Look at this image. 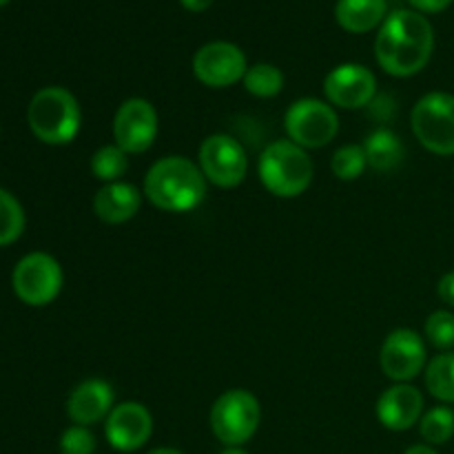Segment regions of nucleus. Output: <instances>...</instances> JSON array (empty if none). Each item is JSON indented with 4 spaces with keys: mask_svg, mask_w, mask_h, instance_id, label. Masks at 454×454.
<instances>
[{
    "mask_svg": "<svg viewBox=\"0 0 454 454\" xmlns=\"http://www.w3.org/2000/svg\"><path fill=\"white\" fill-rule=\"evenodd\" d=\"M434 31L428 18L412 9L388 13L375 40V56L381 69L395 78H411L430 62Z\"/></svg>",
    "mask_w": 454,
    "mask_h": 454,
    "instance_id": "nucleus-1",
    "label": "nucleus"
},
{
    "mask_svg": "<svg viewBox=\"0 0 454 454\" xmlns=\"http://www.w3.org/2000/svg\"><path fill=\"white\" fill-rule=\"evenodd\" d=\"M145 193L160 211L189 213L207 198V177L184 155H167L146 173Z\"/></svg>",
    "mask_w": 454,
    "mask_h": 454,
    "instance_id": "nucleus-2",
    "label": "nucleus"
},
{
    "mask_svg": "<svg viewBox=\"0 0 454 454\" xmlns=\"http://www.w3.org/2000/svg\"><path fill=\"white\" fill-rule=\"evenodd\" d=\"M27 122L31 133L44 145H69L80 131L82 111L74 93L65 87H44L31 98Z\"/></svg>",
    "mask_w": 454,
    "mask_h": 454,
    "instance_id": "nucleus-3",
    "label": "nucleus"
},
{
    "mask_svg": "<svg viewBox=\"0 0 454 454\" xmlns=\"http://www.w3.org/2000/svg\"><path fill=\"white\" fill-rule=\"evenodd\" d=\"M313 160L291 140H275L262 153L257 173L266 191L278 198H297L313 182Z\"/></svg>",
    "mask_w": 454,
    "mask_h": 454,
    "instance_id": "nucleus-4",
    "label": "nucleus"
},
{
    "mask_svg": "<svg viewBox=\"0 0 454 454\" xmlns=\"http://www.w3.org/2000/svg\"><path fill=\"white\" fill-rule=\"evenodd\" d=\"M262 408L248 390H226L211 408V430L226 448H239L260 428Z\"/></svg>",
    "mask_w": 454,
    "mask_h": 454,
    "instance_id": "nucleus-5",
    "label": "nucleus"
},
{
    "mask_svg": "<svg viewBox=\"0 0 454 454\" xmlns=\"http://www.w3.org/2000/svg\"><path fill=\"white\" fill-rule=\"evenodd\" d=\"M412 133L421 146L437 155H454V96L433 91L421 98L411 115Z\"/></svg>",
    "mask_w": 454,
    "mask_h": 454,
    "instance_id": "nucleus-6",
    "label": "nucleus"
},
{
    "mask_svg": "<svg viewBox=\"0 0 454 454\" xmlns=\"http://www.w3.org/2000/svg\"><path fill=\"white\" fill-rule=\"evenodd\" d=\"M284 127L291 142L301 149H322L335 140L340 131V118L326 102L304 98L288 106Z\"/></svg>",
    "mask_w": 454,
    "mask_h": 454,
    "instance_id": "nucleus-7",
    "label": "nucleus"
},
{
    "mask_svg": "<svg viewBox=\"0 0 454 454\" xmlns=\"http://www.w3.org/2000/svg\"><path fill=\"white\" fill-rule=\"evenodd\" d=\"M12 282L22 304L47 306L60 295L62 269L49 253H29L16 264Z\"/></svg>",
    "mask_w": 454,
    "mask_h": 454,
    "instance_id": "nucleus-8",
    "label": "nucleus"
},
{
    "mask_svg": "<svg viewBox=\"0 0 454 454\" xmlns=\"http://www.w3.org/2000/svg\"><path fill=\"white\" fill-rule=\"evenodd\" d=\"M200 168L211 184L220 189H235L247 177V151L235 137L224 133L208 136L200 146Z\"/></svg>",
    "mask_w": 454,
    "mask_h": 454,
    "instance_id": "nucleus-9",
    "label": "nucleus"
},
{
    "mask_svg": "<svg viewBox=\"0 0 454 454\" xmlns=\"http://www.w3.org/2000/svg\"><path fill=\"white\" fill-rule=\"evenodd\" d=\"M247 56L233 43L215 40L198 49L193 58V74L211 89H224L239 82L247 75Z\"/></svg>",
    "mask_w": 454,
    "mask_h": 454,
    "instance_id": "nucleus-10",
    "label": "nucleus"
},
{
    "mask_svg": "<svg viewBox=\"0 0 454 454\" xmlns=\"http://www.w3.org/2000/svg\"><path fill=\"white\" fill-rule=\"evenodd\" d=\"M158 136V111L145 98H129L114 118L115 145L124 153H145Z\"/></svg>",
    "mask_w": 454,
    "mask_h": 454,
    "instance_id": "nucleus-11",
    "label": "nucleus"
},
{
    "mask_svg": "<svg viewBox=\"0 0 454 454\" xmlns=\"http://www.w3.org/2000/svg\"><path fill=\"white\" fill-rule=\"evenodd\" d=\"M381 371L397 384L415 380L426 366V344L419 333L411 328H397L384 340L380 353Z\"/></svg>",
    "mask_w": 454,
    "mask_h": 454,
    "instance_id": "nucleus-12",
    "label": "nucleus"
},
{
    "mask_svg": "<svg viewBox=\"0 0 454 454\" xmlns=\"http://www.w3.org/2000/svg\"><path fill=\"white\" fill-rule=\"evenodd\" d=\"M324 93H326L328 102L340 109H362L375 100V74L357 62H346V65L335 67L326 75Z\"/></svg>",
    "mask_w": 454,
    "mask_h": 454,
    "instance_id": "nucleus-13",
    "label": "nucleus"
},
{
    "mask_svg": "<svg viewBox=\"0 0 454 454\" xmlns=\"http://www.w3.org/2000/svg\"><path fill=\"white\" fill-rule=\"evenodd\" d=\"M153 433V417L142 403L124 402L109 412L105 424L106 442L120 452H136Z\"/></svg>",
    "mask_w": 454,
    "mask_h": 454,
    "instance_id": "nucleus-14",
    "label": "nucleus"
},
{
    "mask_svg": "<svg viewBox=\"0 0 454 454\" xmlns=\"http://www.w3.org/2000/svg\"><path fill=\"white\" fill-rule=\"evenodd\" d=\"M424 412V395L411 384H395L384 390L377 402V419L381 426L395 433L412 428Z\"/></svg>",
    "mask_w": 454,
    "mask_h": 454,
    "instance_id": "nucleus-15",
    "label": "nucleus"
},
{
    "mask_svg": "<svg viewBox=\"0 0 454 454\" xmlns=\"http://www.w3.org/2000/svg\"><path fill=\"white\" fill-rule=\"evenodd\" d=\"M114 388L102 380H87L74 388L67 402V415L75 426H93L114 411Z\"/></svg>",
    "mask_w": 454,
    "mask_h": 454,
    "instance_id": "nucleus-16",
    "label": "nucleus"
},
{
    "mask_svg": "<svg viewBox=\"0 0 454 454\" xmlns=\"http://www.w3.org/2000/svg\"><path fill=\"white\" fill-rule=\"evenodd\" d=\"M142 207V195L137 186L129 182H111L105 184L93 198V211L105 224H122L136 217Z\"/></svg>",
    "mask_w": 454,
    "mask_h": 454,
    "instance_id": "nucleus-17",
    "label": "nucleus"
},
{
    "mask_svg": "<svg viewBox=\"0 0 454 454\" xmlns=\"http://www.w3.org/2000/svg\"><path fill=\"white\" fill-rule=\"evenodd\" d=\"M386 13V0H337L335 4V20L348 34H368L384 25Z\"/></svg>",
    "mask_w": 454,
    "mask_h": 454,
    "instance_id": "nucleus-18",
    "label": "nucleus"
},
{
    "mask_svg": "<svg viewBox=\"0 0 454 454\" xmlns=\"http://www.w3.org/2000/svg\"><path fill=\"white\" fill-rule=\"evenodd\" d=\"M364 153H366L368 164L375 171L388 173L402 164L403 145L395 131H390V129H377L364 142Z\"/></svg>",
    "mask_w": 454,
    "mask_h": 454,
    "instance_id": "nucleus-19",
    "label": "nucleus"
},
{
    "mask_svg": "<svg viewBox=\"0 0 454 454\" xmlns=\"http://www.w3.org/2000/svg\"><path fill=\"white\" fill-rule=\"evenodd\" d=\"M426 388L439 402L454 403V353H439L426 366Z\"/></svg>",
    "mask_w": 454,
    "mask_h": 454,
    "instance_id": "nucleus-20",
    "label": "nucleus"
},
{
    "mask_svg": "<svg viewBox=\"0 0 454 454\" xmlns=\"http://www.w3.org/2000/svg\"><path fill=\"white\" fill-rule=\"evenodd\" d=\"M244 89L255 98H273L284 89V74L275 65L257 62L244 75Z\"/></svg>",
    "mask_w": 454,
    "mask_h": 454,
    "instance_id": "nucleus-21",
    "label": "nucleus"
},
{
    "mask_svg": "<svg viewBox=\"0 0 454 454\" xmlns=\"http://www.w3.org/2000/svg\"><path fill=\"white\" fill-rule=\"evenodd\" d=\"M129 153H124L118 145L100 146L96 153L91 155V173L98 180L106 182H120V177L127 173L129 168Z\"/></svg>",
    "mask_w": 454,
    "mask_h": 454,
    "instance_id": "nucleus-22",
    "label": "nucleus"
},
{
    "mask_svg": "<svg viewBox=\"0 0 454 454\" xmlns=\"http://www.w3.org/2000/svg\"><path fill=\"white\" fill-rule=\"evenodd\" d=\"M419 433L428 446H443L454 434V412L448 406H437L419 421Z\"/></svg>",
    "mask_w": 454,
    "mask_h": 454,
    "instance_id": "nucleus-23",
    "label": "nucleus"
},
{
    "mask_svg": "<svg viewBox=\"0 0 454 454\" xmlns=\"http://www.w3.org/2000/svg\"><path fill=\"white\" fill-rule=\"evenodd\" d=\"M25 231V211L9 191L0 189V247L13 244Z\"/></svg>",
    "mask_w": 454,
    "mask_h": 454,
    "instance_id": "nucleus-24",
    "label": "nucleus"
},
{
    "mask_svg": "<svg viewBox=\"0 0 454 454\" xmlns=\"http://www.w3.org/2000/svg\"><path fill=\"white\" fill-rule=\"evenodd\" d=\"M366 167L368 160L366 153H364V146L357 145H346L341 146V149H337L331 162L333 173L344 182L357 180V177L366 171Z\"/></svg>",
    "mask_w": 454,
    "mask_h": 454,
    "instance_id": "nucleus-25",
    "label": "nucleus"
},
{
    "mask_svg": "<svg viewBox=\"0 0 454 454\" xmlns=\"http://www.w3.org/2000/svg\"><path fill=\"white\" fill-rule=\"evenodd\" d=\"M426 337L437 350L454 348V315L450 310H437L426 322Z\"/></svg>",
    "mask_w": 454,
    "mask_h": 454,
    "instance_id": "nucleus-26",
    "label": "nucleus"
},
{
    "mask_svg": "<svg viewBox=\"0 0 454 454\" xmlns=\"http://www.w3.org/2000/svg\"><path fill=\"white\" fill-rule=\"evenodd\" d=\"M96 437L84 426H71L60 437V454H93Z\"/></svg>",
    "mask_w": 454,
    "mask_h": 454,
    "instance_id": "nucleus-27",
    "label": "nucleus"
},
{
    "mask_svg": "<svg viewBox=\"0 0 454 454\" xmlns=\"http://www.w3.org/2000/svg\"><path fill=\"white\" fill-rule=\"evenodd\" d=\"M437 293L439 297H442L443 304L452 306L454 309V270H450V273H446L442 279H439Z\"/></svg>",
    "mask_w": 454,
    "mask_h": 454,
    "instance_id": "nucleus-28",
    "label": "nucleus"
},
{
    "mask_svg": "<svg viewBox=\"0 0 454 454\" xmlns=\"http://www.w3.org/2000/svg\"><path fill=\"white\" fill-rule=\"evenodd\" d=\"M419 13H439L450 7L452 0H408Z\"/></svg>",
    "mask_w": 454,
    "mask_h": 454,
    "instance_id": "nucleus-29",
    "label": "nucleus"
},
{
    "mask_svg": "<svg viewBox=\"0 0 454 454\" xmlns=\"http://www.w3.org/2000/svg\"><path fill=\"white\" fill-rule=\"evenodd\" d=\"M180 3L184 9L198 13V12H207V9L213 4V0H180Z\"/></svg>",
    "mask_w": 454,
    "mask_h": 454,
    "instance_id": "nucleus-30",
    "label": "nucleus"
},
{
    "mask_svg": "<svg viewBox=\"0 0 454 454\" xmlns=\"http://www.w3.org/2000/svg\"><path fill=\"white\" fill-rule=\"evenodd\" d=\"M403 454H439L433 446L428 443H417V446H411Z\"/></svg>",
    "mask_w": 454,
    "mask_h": 454,
    "instance_id": "nucleus-31",
    "label": "nucleus"
},
{
    "mask_svg": "<svg viewBox=\"0 0 454 454\" xmlns=\"http://www.w3.org/2000/svg\"><path fill=\"white\" fill-rule=\"evenodd\" d=\"M149 454H184V452L176 450V448H158V450H151Z\"/></svg>",
    "mask_w": 454,
    "mask_h": 454,
    "instance_id": "nucleus-32",
    "label": "nucleus"
},
{
    "mask_svg": "<svg viewBox=\"0 0 454 454\" xmlns=\"http://www.w3.org/2000/svg\"><path fill=\"white\" fill-rule=\"evenodd\" d=\"M222 454H248L247 450H242V448H226Z\"/></svg>",
    "mask_w": 454,
    "mask_h": 454,
    "instance_id": "nucleus-33",
    "label": "nucleus"
},
{
    "mask_svg": "<svg viewBox=\"0 0 454 454\" xmlns=\"http://www.w3.org/2000/svg\"><path fill=\"white\" fill-rule=\"evenodd\" d=\"M7 3H9V0H0V7H4Z\"/></svg>",
    "mask_w": 454,
    "mask_h": 454,
    "instance_id": "nucleus-34",
    "label": "nucleus"
}]
</instances>
